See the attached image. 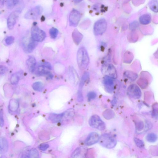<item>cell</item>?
Listing matches in <instances>:
<instances>
[{
    "instance_id": "40",
    "label": "cell",
    "mask_w": 158,
    "mask_h": 158,
    "mask_svg": "<svg viewBox=\"0 0 158 158\" xmlns=\"http://www.w3.org/2000/svg\"><path fill=\"white\" fill-rule=\"evenodd\" d=\"M49 147V145L48 144H42L40 145L39 148L40 150L45 151Z\"/></svg>"
},
{
    "instance_id": "15",
    "label": "cell",
    "mask_w": 158,
    "mask_h": 158,
    "mask_svg": "<svg viewBox=\"0 0 158 158\" xmlns=\"http://www.w3.org/2000/svg\"><path fill=\"white\" fill-rule=\"evenodd\" d=\"M69 78L70 82H73L74 84H77L79 82V78L76 70L73 67L69 70Z\"/></svg>"
},
{
    "instance_id": "17",
    "label": "cell",
    "mask_w": 158,
    "mask_h": 158,
    "mask_svg": "<svg viewBox=\"0 0 158 158\" xmlns=\"http://www.w3.org/2000/svg\"><path fill=\"white\" fill-rule=\"evenodd\" d=\"M64 118V113L61 114H52L49 116V119L54 123L61 121Z\"/></svg>"
},
{
    "instance_id": "26",
    "label": "cell",
    "mask_w": 158,
    "mask_h": 158,
    "mask_svg": "<svg viewBox=\"0 0 158 158\" xmlns=\"http://www.w3.org/2000/svg\"><path fill=\"white\" fill-rule=\"evenodd\" d=\"M83 151V148H82L81 147L77 148L73 153L71 156L73 158L82 157V155L84 154Z\"/></svg>"
},
{
    "instance_id": "30",
    "label": "cell",
    "mask_w": 158,
    "mask_h": 158,
    "mask_svg": "<svg viewBox=\"0 0 158 158\" xmlns=\"http://www.w3.org/2000/svg\"><path fill=\"white\" fill-rule=\"evenodd\" d=\"M58 34V31L55 28H52L49 30V34L51 37L53 39H55Z\"/></svg>"
},
{
    "instance_id": "43",
    "label": "cell",
    "mask_w": 158,
    "mask_h": 158,
    "mask_svg": "<svg viewBox=\"0 0 158 158\" xmlns=\"http://www.w3.org/2000/svg\"><path fill=\"white\" fill-rule=\"evenodd\" d=\"M73 2L76 3H79L81 2L83 0H73Z\"/></svg>"
},
{
    "instance_id": "14",
    "label": "cell",
    "mask_w": 158,
    "mask_h": 158,
    "mask_svg": "<svg viewBox=\"0 0 158 158\" xmlns=\"http://www.w3.org/2000/svg\"><path fill=\"white\" fill-rule=\"evenodd\" d=\"M36 64V60L33 57H30L26 61V66L29 71L31 73H34L35 72Z\"/></svg>"
},
{
    "instance_id": "35",
    "label": "cell",
    "mask_w": 158,
    "mask_h": 158,
    "mask_svg": "<svg viewBox=\"0 0 158 158\" xmlns=\"http://www.w3.org/2000/svg\"><path fill=\"white\" fill-rule=\"evenodd\" d=\"M6 4L7 7L9 9H12L15 6L13 0H6Z\"/></svg>"
},
{
    "instance_id": "13",
    "label": "cell",
    "mask_w": 158,
    "mask_h": 158,
    "mask_svg": "<svg viewBox=\"0 0 158 158\" xmlns=\"http://www.w3.org/2000/svg\"><path fill=\"white\" fill-rule=\"evenodd\" d=\"M17 17V14L15 12L12 13L9 15L7 19V25L9 30H12L14 27Z\"/></svg>"
},
{
    "instance_id": "23",
    "label": "cell",
    "mask_w": 158,
    "mask_h": 158,
    "mask_svg": "<svg viewBox=\"0 0 158 158\" xmlns=\"http://www.w3.org/2000/svg\"><path fill=\"white\" fill-rule=\"evenodd\" d=\"M103 115L105 119L107 120H110L114 117L115 113L112 110L108 109L105 110L103 112Z\"/></svg>"
},
{
    "instance_id": "39",
    "label": "cell",
    "mask_w": 158,
    "mask_h": 158,
    "mask_svg": "<svg viewBox=\"0 0 158 158\" xmlns=\"http://www.w3.org/2000/svg\"><path fill=\"white\" fill-rule=\"evenodd\" d=\"M3 112L2 110H0V126L2 127L4 125Z\"/></svg>"
},
{
    "instance_id": "22",
    "label": "cell",
    "mask_w": 158,
    "mask_h": 158,
    "mask_svg": "<svg viewBox=\"0 0 158 158\" xmlns=\"http://www.w3.org/2000/svg\"><path fill=\"white\" fill-rule=\"evenodd\" d=\"M124 76L126 78L133 81H135L138 77V75L136 73L130 71H126L124 73Z\"/></svg>"
},
{
    "instance_id": "12",
    "label": "cell",
    "mask_w": 158,
    "mask_h": 158,
    "mask_svg": "<svg viewBox=\"0 0 158 158\" xmlns=\"http://www.w3.org/2000/svg\"><path fill=\"white\" fill-rule=\"evenodd\" d=\"M103 83L105 88L109 92L112 91L114 88V83L112 78L105 76L103 79Z\"/></svg>"
},
{
    "instance_id": "16",
    "label": "cell",
    "mask_w": 158,
    "mask_h": 158,
    "mask_svg": "<svg viewBox=\"0 0 158 158\" xmlns=\"http://www.w3.org/2000/svg\"><path fill=\"white\" fill-rule=\"evenodd\" d=\"M73 40L77 45H79L82 41L83 36L77 29H75L73 31L72 34Z\"/></svg>"
},
{
    "instance_id": "42",
    "label": "cell",
    "mask_w": 158,
    "mask_h": 158,
    "mask_svg": "<svg viewBox=\"0 0 158 158\" xmlns=\"http://www.w3.org/2000/svg\"><path fill=\"white\" fill-rule=\"evenodd\" d=\"M4 0H0V8H3L4 5Z\"/></svg>"
},
{
    "instance_id": "1",
    "label": "cell",
    "mask_w": 158,
    "mask_h": 158,
    "mask_svg": "<svg viewBox=\"0 0 158 158\" xmlns=\"http://www.w3.org/2000/svg\"><path fill=\"white\" fill-rule=\"evenodd\" d=\"M77 61L79 67L81 70L85 69L88 67L90 59L88 52L85 48L81 47L78 50Z\"/></svg>"
},
{
    "instance_id": "6",
    "label": "cell",
    "mask_w": 158,
    "mask_h": 158,
    "mask_svg": "<svg viewBox=\"0 0 158 158\" xmlns=\"http://www.w3.org/2000/svg\"><path fill=\"white\" fill-rule=\"evenodd\" d=\"M107 23L106 20L100 19L95 23L94 26V32L96 35H101L106 31Z\"/></svg>"
},
{
    "instance_id": "24",
    "label": "cell",
    "mask_w": 158,
    "mask_h": 158,
    "mask_svg": "<svg viewBox=\"0 0 158 158\" xmlns=\"http://www.w3.org/2000/svg\"><path fill=\"white\" fill-rule=\"evenodd\" d=\"M34 90L38 92H41L44 88V85L43 83L40 82H34L32 85Z\"/></svg>"
},
{
    "instance_id": "21",
    "label": "cell",
    "mask_w": 158,
    "mask_h": 158,
    "mask_svg": "<svg viewBox=\"0 0 158 158\" xmlns=\"http://www.w3.org/2000/svg\"><path fill=\"white\" fill-rule=\"evenodd\" d=\"M90 77L89 73L88 72L84 73L81 79L79 84V89H82L84 84L89 79Z\"/></svg>"
},
{
    "instance_id": "41",
    "label": "cell",
    "mask_w": 158,
    "mask_h": 158,
    "mask_svg": "<svg viewBox=\"0 0 158 158\" xmlns=\"http://www.w3.org/2000/svg\"><path fill=\"white\" fill-rule=\"evenodd\" d=\"M78 100L79 102H82L83 100V97L82 90L79 89L78 93Z\"/></svg>"
},
{
    "instance_id": "36",
    "label": "cell",
    "mask_w": 158,
    "mask_h": 158,
    "mask_svg": "<svg viewBox=\"0 0 158 158\" xmlns=\"http://www.w3.org/2000/svg\"><path fill=\"white\" fill-rule=\"evenodd\" d=\"M96 97V94L94 92H90L88 94V97L89 101L95 98Z\"/></svg>"
},
{
    "instance_id": "18",
    "label": "cell",
    "mask_w": 158,
    "mask_h": 158,
    "mask_svg": "<svg viewBox=\"0 0 158 158\" xmlns=\"http://www.w3.org/2000/svg\"><path fill=\"white\" fill-rule=\"evenodd\" d=\"M8 144L6 139L3 138H0V154L5 153L7 151Z\"/></svg>"
},
{
    "instance_id": "33",
    "label": "cell",
    "mask_w": 158,
    "mask_h": 158,
    "mask_svg": "<svg viewBox=\"0 0 158 158\" xmlns=\"http://www.w3.org/2000/svg\"><path fill=\"white\" fill-rule=\"evenodd\" d=\"M14 38L13 36H9L6 38L5 43L7 45H10L14 43Z\"/></svg>"
},
{
    "instance_id": "10",
    "label": "cell",
    "mask_w": 158,
    "mask_h": 158,
    "mask_svg": "<svg viewBox=\"0 0 158 158\" xmlns=\"http://www.w3.org/2000/svg\"><path fill=\"white\" fill-rule=\"evenodd\" d=\"M81 14L80 12L76 10H73L69 16L70 25L73 27L77 26L79 24Z\"/></svg>"
},
{
    "instance_id": "31",
    "label": "cell",
    "mask_w": 158,
    "mask_h": 158,
    "mask_svg": "<svg viewBox=\"0 0 158 158\" xmlns=\"http://www.w3.org/2000/svg\"><path fill=\"white\" fill-rule=\"evenodd\" d=\"M134 140L136 145L140 148H143L144 147V143L142 140L137 138H135Z\"/></svg>"
},
{
    "instance_id": "29",
    "label": "cell",
    "mask_w": 158,
    "mask_h": 158,
    "mask_svg": "<svg viewBox=\"0 0 158 158\" xmlns=\"http://www.w3.org/2000/svg\"><path fill=\"white\" fill-rule=\"evenodd\" d=\"M28 157L37 158L39 157V152L36 149L33 148L31 150L28 154Z\"/></svg>"
},
{
    "instance_id": "8",
    "label": "cell",
    "mask_w": 158,
    "mask_h": 158,
    "mask_svg": "<svg viewBox=\"0 0 158 158\" xmlns=\"http://www.w3.org/2000/svg\"><path fill=\"white\" fill-rule=\"evenodd\" d=\"M127 93L129 96L131 98L138 99L142 96V92L139 87L135 84L130 85L127 89Z\"/></svg>"
},
{
    "instance_id": "37",
    "label": "cell",
    "mask_w": 158,
    "mask_h": 158,
    "mask_svg": "<svg viewBox=\"0 0 158 158\" xmlns=\"http://www.w3.org/2000/svg\"><path fill=\"white\" fill-rule=\"evenodd\" d=\"M139 23L137 21H134L132 22L130 25V28L131 30H134L139 26Z\"/></svg>"
},
{
    "instance_id": "11",
    "label": "cell",
    "mask_w": 158,
    "mask_h": 158,
    "mask_svg": "<svg viewBox=\"0 0 158 158\" xmlns=\"http://www.w3.org/2000/svg\"><path fill=\"white\" fill-rule=\"evenodd\" d=\"M100 138V136L97 133L92 132L88 136L85 140V144L88 146L92 145L98 142Z\"/></svg>"
},
{
    "instance_id": "2",
    "label": "cell",
    "mask_w": 158,
    "mask_h": 158,
    "mask_svg": "<svg viewBox=\"0 0 158 158\" xmlns=\"http://www.w3.org/2000/svg\"><path fill=\"white\" fill-rule=\"evenodd\" d=\"M99 142L103 146L107 149H112L117 145V141L111 135L105 133L100 137Z\"/></svg>"
},
{
    "instance_id": "4",
    "label": "cell",
    "mask_w": 158,
    "mask_h": 158,
    "mask_svg": "<svg viewBox=\"0 0 158 158\" xmlns=\"http://www.w3.org/2000/svg\"><path fill=\"white\" fill-rule=\"evenodd\" d=\"M90 125L93 128L100 131L104 130L106 128L105 123L97 115L92 116L89 120Z\"/></svg>"
},
{
    "instance_id": "25",
    "label": "cell",
    "mask_w": 158,
    "mask_h": 158,
    "mask_svg": "<svg viewBox=\"0 0 158 158\" xmlns=\"http://www.w3.org/2000/svg\"><path fill=\"white\" fill-rule=\"evenodd\" d=\"M151 9L155 13L158 12V0H152L149 4Z\"/></svg>"
},
{
    "instance_id": "27",
    "label": "cell",
    "mask_w": 158,
    "mask_h": 158,
    "mask_svg": "<svg viewBox=\"0 0 158 158\" xmlns=\"http://www.w3.org/2000/svg\"><path fill=\"white\" fill-rule=\"evenodd\" d=\"M146 139L147 141L149 142H154L157 141V136L155 133H150L147 135Z\"/></svg>"
},
{
    "instance_id": "20",
    "label": "cell",
    "mask_w": 158,
    "mask_h": 158,
    "mask_svg": "<svg viewBox=\"0 0 158 158\" xmlns=\"http://www.w3.org/2000/svg\"><path fill=\"white\" fill-rule=\"evenodd\" d=\"M38 42L31 38L29 40L27 47V50L29 52H32L37 45Z\"/></svg>"
},
{
    "instance_id": "9",
    "label": "cell",
    "mask_w": 158,
    "mask_h": 158,
    "mask_svg": "<svg viewBox=\"0 0 158 158\" xmlns=\"http://www.w3.org/2000/svg\"><path fill=\"white\" fill-rule=\"evenodd\" d=\"M43 9L37 6L30 10L25 15V18L28 19H35L38 18L43 12Z\"/></svg>"
},
{
    "instance_id": "34",
    "label": "cell",
    "mask_w": 158,
    "mask_h": 158,
    "mask_svg": "<svg viewBox=\"0 0 158 158\" xmlns=\"http://www.w3.org/2000/svg\"><path fill=\"white\" fill-rule=\"evenodd\" d=\"M158 105L157 104H155L153 107V116L157 118L158 116Z\"/></svg>"
},
{
    "instance_id": "19",
    "label": "cell",
    "mask_w": 158,
    "mask_h": 158,
    "mask_svg": "<svg viewBox=\"0 0 158 158\" xmlns=\"http://www.w3.org/2000/svg\"><path fill=\"white\" fill-rule=\"evenodd\" d=\"M151 16L148 14H145L141 16L139 18L140 23L142 25H146L149 24L151 22Z\"/></svg>"
},
{
    "instance_id": "28",
    "label": "cell",
    "mask_w": 158,
    "mask_h": 158,
    "mask_svg": "<svg viewBox=\"0 0 158 158\" xmlns=\"http://www.w3.org/2000/svg\"><path fill=\"white\" fill-rule=\"evenodd\" d=\"M19 76L17 73H14L10 78V82L13 85H16L19 80Z\"/></svg>"
},
{
    "instance_id": "38",
    "label": "cell",
    "mask_w": 158,
    "mask_h": 158,
    "mask_svg": "<svg viewBox=\"0 0 158 158\" xmlns=\"http://www.w3.org/2000/svg\"><path fill=\"white\" fill-rule=\"evenodd\" d=\"M8 71L7 68L5 66L0 65V74L3 75Z\"/></svg>"
},
{
    "instance_id": "7",
    "label": "cell",
    "mask_w": 158,
    "mask_h": 158,
    "mask_svg": "<svg viewBox=\"0 0 158 158\" xmlns=\"http://www.w3.org/2000/svg\"><path fill=\"white\" fill-rule=\"evenodd\" d=\"M102 71L105 76H109L112 79H116L117 77L116 69L112 64L104 65L102 68Z\"/></svg>"
},
{
    "instance_id": "3",
    "label": "cell",
    "mask_w": 158,
    "mask_h": 158,
    "mask_svg": "<svg viewBox=\"0 0 158 158\" xmlns=\"http://www.w3.org/2000/svg\"><path fill=\"white\" fill-rule=\"evenodd\" d=\"M52 68L50 63L46 62H41L38 66L37 74L40 76H46L48 79H51L52 78V75L50 72Z\"/></svg>"
},
{
    "instance_id": "32",
    "label": "cell",
    "mask_w": 158,
    "mask_h": 158,
    "mask_svg": "<svg viewBox=\"0 0 158 158\" xmlns=\"http://www.w3.org/2000/svg\"><path fill=\"white\" fill-rule=\"evenodd\" d=\"M136 127L137 130L140 131L142 130L144 128V124L142 121H139L136 123Z\"/></svg>"
},
{
    "instance_id": "5",
    "label": "cell",
    "mask_w": 158,
    "mask_h": 158,
    "mask_svg": "<svg viewBox=\"0 0 158 158\" xmlns=\"http://www.w3.org/2000/svg\"><path fill=\"white\" fill-rule=\"evenodd\" d=\"M31 38L37 42L43 41L46 37V34L43 30L36 26L31 30Z\"/></svg>"
}]
</instances>
